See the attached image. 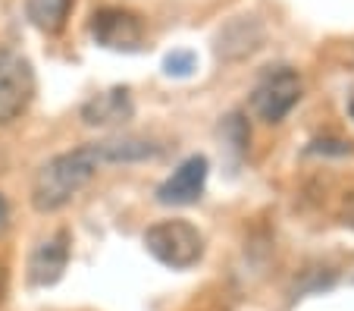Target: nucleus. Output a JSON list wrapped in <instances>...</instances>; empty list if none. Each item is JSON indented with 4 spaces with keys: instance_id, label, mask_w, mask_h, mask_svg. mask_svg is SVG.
I'll use <instances>...</instances> for the list:
<instances>
[{
    "instance_id": "f257e3e1",
    "label": "nucleus",
    "mask_w": 354,
    "mask_h": 311,
    "mask_svg": "<svg viewBox=\"0 0 354 311\" xmlns=\"http://www.w3.org/2000/svg\"><path fill=\"white\" fill-rule=\"evenodd\" d=\"M97 173V161H94L91 148L82 145L75 151L50 157L47 163H41V170L35 173L32 183V204L41 214H54V211L66 208L73 202V195L79 189H85L91 183V176Z\"/></svg>"
},
{
    "instance_id": "f03ea898",
    "label": "nucleus",
    "mask_w": 354,
    "mask_h": 311,
    "mask_svg": "<svg viewBox=\"0 0 354 311\" xmlns=\"http://www.w3.org/2000/svg\"><path fill=\"white\" fill-rule=\"evenodd\" d=\"M145 249L173 271H188L204 258V236L188 220H160L147 226Z\"/></svg>"
},
{
    "instance_id": "7ed1b4c3",
    "label": "nucleus",
    "mask_w": 354,
    "mask_h": 311,
    "mask_svg": "<svg viewBox=\"0 0 354 311\" xmlns=\"http://www.w3.org/2000/svg\"><path fill=\"white\" fill-rule=\"evenodd\" d=\"M298 101H301V79L288 66L267 73L251 91V110L263 123H282Z\"/></svg>"
},
{
    "instance_id": "20e7f679",
    "label": "nucleus",
    "mask_w": 354,
    "mask_h": 311,
    "mask_svg": "<svg viewBox=\"0 0 354 311\" xmlns=\"http://www.w3.org/2000/svg\"><path fill=\"white\" fill-rule=\"evenodd\" d=\"M35 98V73L28 60L0 48V126L19 120Z\"/></svg>"
},
{
    "instance_id": "39448f33",
    "label": "nucleus",
    "mask_w": 354,
    "mask_h": 311,
    "mask_svg": "<svg viewBox=\"0 0 354 311\" xmlns=\"http://www.w3.org/2000/svg\"><path fill=\"white\" fill-rule=\"evenodd\" d=\"M88 32L107 51H138L145 41V26L132 10L122 7H100L88 22Z\"/></svg>"
},
{
    "instance_id": "423d86ee",
    "label": "nucleus",
    "mask_w": 354,
    "mask_h": 311,
    "mask_svg": "<svg viewBox=\"0 0 354 311\" xmlns=\"http://www.w3.org/2000/svg\"><path fill=\"white\" fill-rule=\"evenodd\" d=\"M210 163L204 154H192L173 170V173L157 186V202L160 204H194L204 195Z\"/></svg>"
},
{
    "instance_id": "0eeeda50",
    "label": "nucleus",
    "mask_w": 354,
    "mask_h": 311,
    "mask_svg": "<svg viewBox=\"0 0 354 311\" xmlns=\"http://www.w3.org/2000/svg\"><path fill=\"white\" fill-rule=\"evenodd\" d=\"M66 264H69V233L60 230L32 251V258H28V280H32V286H54L63 277Z\"/></svg>"
},
{
    "instance_id": "6e6552de",
    "label": "nucleus",
    "mask_w": 354,
    "mask_h": 311,
    "mask_svg": "<svg viewBox=\"0 0 354 311\" xmlns=\"http://www.w3.org/2000/svg\"><path fill=\"white\" fill-rule=\"evenodd\" d=\"M135 116V101L129 95V88H110V91H100V95L88 98L82 104V120L85 126H126Z\"/></svg>"
},
{
    "instance_id": "1a4fd4ad",
    "label": "nucleus",
    "mask_w": 354,
    "mask_h": 311,
    "mask_svg": "<svg viewBox=\"0 0 354 311\" xmlns=\"http://www.w3.org/2000/svg\"><path fill=\"white\" fill-rule=\"evenodd\" d=\"M94 154V161L100 163H135V161H151V157L160 154L154 142L138 136H113V139H104V142H91L88 145Z\"/></svg>"
},
{
    "instance_id": "9d476101",
    "label": "nucleus",
    "mask_w": 354,
    "mask_h": 311,
    "mask_svg": "<svg viewBox=\"0 0 354 311\" xmlns=\"http://www.w3.org/2000/svg\"><path fill=\"white\" fill-rule=\"evenodd\" d=\"M261 41H263L261 22H257L254 16H239V19H232L223 28L220 48L216 51H220V57H226V60H239V57L261 48Z\"/></svg>"
},
{
    "instance_id": "9b49d317",
    "label": "nucleus",
    "mask_w": 354,
    "mask_h": 311,
    "mask_svg": "<svg viewBox=\"0 0 354 311\" xmlns=\"http://www.w3.org/2000/svg\"><path fill=\"white\" fill-rule=\"evenodd\" d=\"M73 0H26V13L32 26L44 35H57L69 19Z\"/></svg>"
},
{
    "instance_id": "f8f14e48",
    "label": "nucleus",
    "mask_w": 354,
    "mask_h": 311,
    "mask_svg": "<svg viewBox=\"0 0 354 311\" xmlns=\"http://www.w3.org/2000/svg\"><path fill=\"white\" fill-rule=\"evenodd\" d=\"M220 136L235 154H245L248 142H251V129H248V120L241 114H229L226 120L220 123Z\"/></svg>"
},
{
    "instance_id": "ddd939ff",
    "label": "nucleus",
    "mask_w": 354,
    "mask_h": 311,
    "mask_svg": "<svg viewBox=\"0 0 354 311\" xmlns=\"http://www.w3.org/2000/svg\"><path fill=\"white\" fill-rule=\"evenodd\" d=\"M194 66H198V60H194L192 51H173V54L167 57V63H163L167 75H192Z\"/></svg>"
},
{
    "instance_id": "4468645a",
    "label": "nucleus",
    "mask_w": 354,
    "mask_h": 311,
    "mask_svg": "<svg viewBox=\"0 0 354 311\" xmlns=\"http://www.w3.org/2000/svg\"><path fill=\"white\" fill-rule=\"evenodd\" d=\"M10 230V202L0 195V236Z\"/></svg>"
},
{
    "instance_id": "2eb2a0df",
    "label": "nucleus",
    "mask_w": 354,
    "mask_h": 311,
    "mask_svg": "<svg viewBox=\"0 0 354 311\" xmlns=\"http://www.w3.org/2000/svg\"><path fill=\"white\" fill-rule=\"evenodd\" d=\"M3 296H7V264L0 261V305H3Z\"/></svg>"
},
{
    "instance_id": "dca6fc26",
    "label": "nucleus",
    "mask_w": 354,
    "mask_h": 311,
    "mask_svg": "<svg viewBox=\"0 0 354 311\" xmlns=\"http://www.w3.org/2000/svg\"><path fill=\"white\" fill-rule=\"evenodd\" d=\"M348 110H351V116H354V101H351V104H348Z\"/></svg>"
}]
</instances>
